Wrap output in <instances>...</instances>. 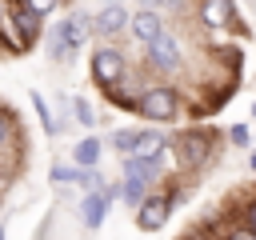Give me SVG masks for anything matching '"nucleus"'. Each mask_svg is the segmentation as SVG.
<instances>
[{"mask_svg": "<svg viewBox=\"0 0 256 240\" xmlns=\"http://www.w3.org/2000/svg\"><path fill=\"white\" fill-rule=\"evenodd\" d=\"M76 160L80 164H96L100 160V140H80L76 144Z\"/></svg>", "mask_w": 256, "mask_h": 240, "instance_id": "nucleus-11", "label": "nucleus"}, {"mask_svg": "<svg viewBox=\"0 0 256 240\" xmlns=\"http://www.w3.org/2000/svg\"><path fill=\"white\" fill-rule=\"evenodd\" d=\"M8 140V124H4V116H0V144Z\"/></svg>", "mask_w": 256, "mask_h": 240, "instance_id": "nucleus-21", "label": "nucleus"}, {"mask_svg": "<svg viewBox=\"0 0 256 240\" xmlns=\"http://www.w3.org/2000/svg\"><path fill=\"white\" fill-rule=\"evenodd\" d=\"M56 40H60V44H68V52H72V48H80V40H84V20H64V24L56 28Z\"/></svg>", "mask_w": 256, "mask_h": 240, "instance_id": "nucleus-9", "label": "nucleus"}, {"mask_svg": "<svg viewBox=\"0 0 256 240\" xmlns=\"http://www.w3.org/2000/svg\"><path fill=\"white\" fill-rule=\"evenodd\" d=\"M72 108H76V120H80V124H92V112H88L84 100H72Z\"/></svg>", "mask_w": 256, "mask_h": 240, "instance_id": "nucleus-18", "label": "nucleus"}, {"mask_svg": "<svg viewBox=\"0 0 256 240\" xmlns=\"http://www.w3.org/2000/svg\"><path fill=\"white\" fill-rule=\"evenodd\" d=\"M148 52H152V60L160 64V68H180V52H176V40L172 36H156L152 44H148Z\"/></svg>", "mask_w": 256, "mask_h": 240, "instance_id": "nucleus-4", "label": "nucleus"}, {"mask_svg": "<svg viewBox=\"0 0 256 240\" xmlns=\"http://www.w3.org/2000/svg\"><path fill=\"white\" fill-rule=\"evenodd\" d=\"M228 240H256V232H252V228H236Z\"/></svg>", "mask_w": 256, "mask_h": 240, "instance_id": "nucleus-19", "label": "nucleus"}, {"mask_svg": "<svg viewBox=\"0 0 256 240\" xmlns=\"http://www.w3.org/2000/svg\"><path fill=\"white\" fill-rule=\"evenodd\" d=\"M124 24H128V12H124L120 4H108V8L96 12V32H100V36H112V32H120Z\"/></svg>", "mask_w": 256, "mask_h": 240, "instance_id": "nucleus-5", "label": "nucleus"}, {"mask_svg": "<svg viewBox=\"0 0 256 240\" xmlns=\"http://www.w3.org/2000/svg\"><path fill=\"white\" fill-rule=\"evenodd\" d=\"M32 104H36V112H40V120H44V128L52 132L56 124H52V116H48V108H44V100H40V96H32Z\"/></svg>", "mask_w": 256, "mask_h": 240, "instance_id": "nucleus-17", "label": "nucleus"}, {"mask_svg": "<svg viewBox=\"0 0 256 240\" xmlns=\"http://www.w3.org/2000/svg\"><path fill=\"white\" fill-rule=\"evenodd\" d=\"M76 176H80V172H72V168H64V164H56V168H52V180H56V184H72Z\"/></svg>", "mask_w": 256, "mask_h": 240, "instance_id": "nucleus-16", "label": "nucleus"}, {"mask_svg": "<svg viewBox=\"0 0 256 240\" xmlns=\"http://www.w3.org/2000/svg\"><path fill=\"white\" fill-rule=\"evenodd\" d=\"M140 112L148 120H172L176 116V96L168 88H152L148 96H140Z\"/></svg>", "mask_w": 256, "mask_h": 240, "instance_id": "nucleus-2", "label": "nucleus"}, {"mask_svg": "<svg viewBox=\"0 0 256 240\" xmlns=\"http://www.w3.org/2000/svg\"><path fill=\"white\" fill-rule=\"evenodd\" d=\"M248 220H252V232H256V204H248Z\"/></svg>", "mask_w": 256, "mask_h": 240, "instance_id": "nucleus-20", "label": "nucleus"}, {"mask_svg": "<svg viewBox=\"0 0 256 240\" xmlns=\"http://www.w3.org/2000/svg\"><path fill=\"white\" fill-rule=\"evenodd\" d=\"M228 12H232L228 0H208V4H204V24L220 28V24H228Z\"/></svg>", "mask_w": 256, "mask_h": 240, "instance_id": "nucleus-10", "label": "nucleus"}, {"mask_svg": "<svg viewBox=\"0 0 256 240\" xmlns=\"http://www.w3.org/2000/svg\"><path fill=\"white\" fill-rule=\"evenodd\" d=\"M124 196H128V204H140L144 200V184L140 180H124Z\"/></svg>", "mask_w": 256, "mask_h": 240, "instance_id": "nucleus-14", "label": "nucleus"}, {"mask_svg": "<svg viewBox=\"0 0 256 240\" xmlns=\"http://www.w3.org/2000/svg\"><path fill=\"white\" fill-rule=\"evenodd\" d=\"M136 136H140V132H132V128H128V132H116V140H112L116 152H120V156H132V152H136Z\"/></svg>", "mask_w": 256, "mask_h": 240, "instance_id": "nucleus-12", "label": "nucleus"}, {"mask_svg": "<svg viewBox=\"0 0 256 240\" xmlns=\"http://www.w3.org/2000/svg\"><path fill=\"white\" fill-rule=\"evenodd\" d=\"M104 212H108V196L88 192V196H84V224H88V228H100V224H104Z\"/></svg>", "mask_w": 256, "mask_h": 240, "instance_id": "nucleus-8", "label": "nucleus"}, {"mask_svg": "<svg viewBox=\"0 0 256 240\" xmlns=\"http://www.w3.org/2000/svg\"><path fill=\"white\" fill-rule=\"evenodd\" d=\"M132 32H136V40H144V44H152L164 28H160V16L156 12H136V20H132Z\"/></svg>", "mask_w": 256, "mask_h": 240, "instance_id": "nucleus-6", "label": "nucleus"}, {"mask_svg": "<svg viewBox=\"0 0 256 240\" xmlns=\"http://www.w3.org/2000/svg\"><path fill=\"white\" fill-rule=\"evenodd\" d=\"M184 160H204V136H184Z\"/></svg>", "mask_w": 256, "mask_h": 240, "instance_id": "nucleus-13", "label": "nucleus"}, {"mask_svg": "<svg viewBox=\"0 0 256 240\" xmlns=\"http://www.w3.org/2000/svg\"><path fill=\"white\" fill-rule=\"evenodd\" d=\"M168 200L164 196H148V200H140V212H136V224L144 228V232H156L164 220H168Z\"/></svg>", "mask_w": 256, "mask_h": 240, "instance_id": "nucleus-3", "label": "nucleus"}, {"mask_svg": "<svg viewBox=\"0 0 256 240\" xmlns=\"http://www.w3.org/2000/svg\"><path fill=\"white\" fill-rule=\"evenodd\" d=\"M60 0H24V8L32 12V16H44V12H52Z\"/></svg>", "mask_w": 256, "mask_h": 240, "instance_id": "nucleus-15", "label": "nucleus"}, {"mask_svg": "<svg viewBox=\"0 0 256 240\" xmlns=\"http://www.w3.org/2000/svg\"><path fill=\"white\" fill-rule=\"evenodd\" d=\"M8 16H12V24H16L20 40H32V36H36V24H40V16H32L24 4H16V0H12V12H8Z\"/></svg>", "mask_w": 256, "mask_h": 240, "instance_id": "nucleus-7", "label": "nucleus"}, {"mask_svg": "<svg viewBox=\"0 0 256 240\" xmlns=\"http://www.w3.org/2000/svg\"><path fill=\"white\" fill-rule=\"evenodd\" d=\"M92 76L100 80V84H116L120 76H124V56L116 52V48H100L96 56H92Z\"/></svg>", "mask_w": 256, "mask_h": 240, "instance_id": "nucleus-1", "label": "nucleus"}]
</instances>
